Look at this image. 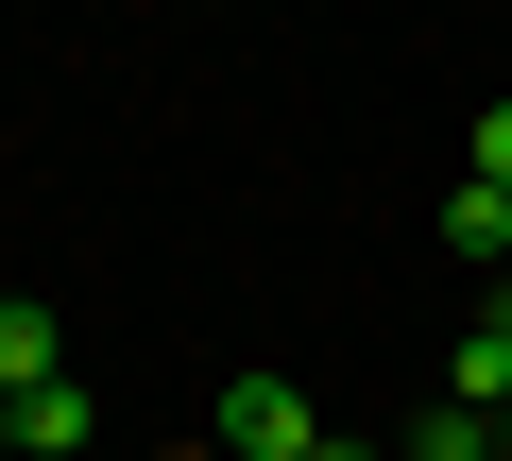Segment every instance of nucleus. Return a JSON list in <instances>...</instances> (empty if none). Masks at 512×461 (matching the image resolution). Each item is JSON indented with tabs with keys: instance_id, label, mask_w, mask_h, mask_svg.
<instances>
[{
	"instance_id": "3",
	"label": "nucleus",
	"mask_w": 512,
	"mask_h": 461,
	"mask_svg": "<svg viewBox=\"0 0 512 461\" xmlns=\"http://www.w3.org/2000/svg\"><path fill=\"white\" fill-rule=\"evenodd\" d=\"M52 376H69V359H52V308L0 291V393H52Z\"/></svg>"
},
{
	"instance_id": "2",
	"label": "nucleus",
	"mask_w": 512,
	"mask_h": 461,
	"mask_svg": "<svg viewBox=\"0 0 512 461\" xmlns=\"http://www.w3.org/2000/svg\"><path fill=\"white\" fill-rule=\"evenodd\" d=\"M444 410H478V427H512V291L461 325V359H444Z\"/></svg>"
},
{
	"instance_id": "6",
	"label": "nucleus",
	"mask_w": 512,
	"mask_h": 461,
	"mask_svg": "<svg viewBox=\"0 0 512 461\" xmlns=\"http://www.w3.org/2000/svg\"><path fill=\"white\" fill-rule=\"evenodd\" d=\"M478 188H512V103H478Z\"/></svg>"
},
{
	"instance_id": "9",
	"label": "nucleus",
	"mask_w": 512,
	"mask_h": 461,
	"mask_svg": "<svg viewBox=\"0 0 512 461\" xmlns=\"http://www.w3.org/2000/svg\"><path fill=\"white\" fill-rule=\"evenodd\" d=\"M478 461H512V427H495V444H478Z\"/></svg>"
},
{
	"instance_id": "1",
	"label": "nucleus",
	"mask_w": 512,
	"mask_h": 461,
	"mask_svg": "<svg viewBox=\"0 0 512 461\" xmlns=\"http://www.w3.org/2000/svg\"><path fill=\"white\" fill-rule=\"evenodd\" d=\"M205 444H222V461H308V444H325V410H308L291 376H222V410H205Z\"/></svg>"
},
{
	"instance_id": "8",
	"label": "nucleus",
	"mask_w": 512,
	"mask_h": 461,
	"mask_svg": "<svg viewBox=\"0 0 512 461\" xmlns=\"http://www.w3.org/2000/svg\"><path fill=\"white\" fill-rule=\"evenodd\" d=\"M0 444H18V393H0Z\"/></svg>"
},
{
	"instance_id": "5",
	"label": "nucleus",
	"mask_w": 512,
	"mask_h": 461,
	"mask_svg": "<svg viewBox=\"0 0 512 461\" xmlns=\"http://www.w3.org/2000/svg\"><path fill=\"white\" fill-rule=\"evenodd\" d=\"M18 444H35V461H86V393H69V376H52V393H18Z\"/></svg>"
},
{
	"instance_id": "7",
	"label": "nucleus",
	"mask_w": 512,
	"mask_h": 461,
	"mask_svg": "<svg viewBox=\"0 0 512 461\" xmlns=\"http://www.w3.org/2000/svg\"><path fill=\"white\" fill-rule=\"evenodd\" d=\"M308 461H393V444H359V427H325V444H308Z\"/></svg>"
},
{
	"instance_id": "4",
	"label": "nucleus",
	"mask_w": 512,
	"mask_h": 461,
	"mask_svg": "<svg viewBox=\"0 0 512 461\" xmlns=\"http://www.w3.org/2000/svg\"><path fill=\"white\" fill-rule=\"evenodd\" d=\"M444 257H478V274L512 257V188H444Z\"/></svg>"
}]
</instances>
